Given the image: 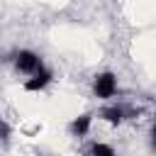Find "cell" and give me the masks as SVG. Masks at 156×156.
Instances as JSON below:
<instances>
[{
    "instance_id": "5",
    "label": "cell",
    "mask_w": 156,
    "mask_h": 156,
    "mask_svg": "<svg viewBox=\"0 0 156 156\" xmlns=\"http://www.w3.org/2000/svg\"><path fill=\"white\" fill-rule=\"evenodd\" d=\"M102 119H105V122H110V124H119V122L124 119V110H122V107H117V105L105 107V110H102Z\"/></svg>"
},
{
    "instance_id": "7",
    "label": "cell",
    "mask_w": 156,
    "mask_h": 156,
    "mask_svg": "<svg viewBox=\"0 0 156 156\" xmlns=\"http://www.w3.org/2000/svg\"><path fill=\"white\" fill-rule=\"evenodd\" d=\"M0 136H2V139L10 136V127H7V122H0Z\"/></svg>"
},
{
    "instance_id": "6",
    "label": "cell",
    "mask_w": 156,
    "mask_h": 156,
    "mask_svg": "<svg viewBox=\"0 0 156 156\" xmlns=\"http://www.w3.org/2000/svg\"><path fill=\"white\" fill-rule=\"evenodd\" d=\"M90 151H93V154H102V156H112V154H115L112 146H107V144H93Z\"/></svg>"
},
{
    "instance_id": "2",
    "label": "cell",
    "mask_w": 156,
    "mask_h": 156,
    "mask_svg": "<svg viewBox=\"0 0 156 156\" xmlns=\"http://www.w3.org/2000/svg\"><path fill=\"white\" fill-rule=\"evenodd\" d=\"M93 90L98 98H112L117 93V78L112 73H100L93 83Z\"/></svg>"
},
{
    "instance_id": "3",
    "label": "cell",
    "mask_w": 156,
    "mask_h": 156,
    "mask_svg": "<svg viewBox=\"0 0 156 156\" xmlns=\"http://www.w3.org/2000/svg\"><path fill=\"white\" fill-rule=\"evenodd\" d=\"M49 83H51V73L41 66L39 71H34V73H32V78H29V80H24V90L37 93V90H44Z\"/></svg>"
},
{
    "instance_id": "1",
    "label": "cell",
    "mask_w": 156,
    "mask_h": 156,
    "mask_svg": "<svg viewBox=\"0 0 156 156\" xmlns=\"http://www.w3.org/2000/svg\"><path fill=\"white\" fill-rule=\"evenodd\" d=\"M15 68L32 76L34 71L41 68V58H39L34 51H20V54H15Z\"/></svg>"
},
{
    "instance_id": "4",
    "label": "cell",
    "mask_w": 156,
    "mask_h": 156,
    "mask_svg": "<svg viewBox=\"0 0 156 156\" xmlns=\"http://www.w3.org/2000/svg\"><path fill=\"white\" fill-rule=\"evenodd\" d=\"M88 129H90V115H80V117H76V119L71 122V132H73L76 136L88 134Z\"/></svg>"
}]
</instances>
